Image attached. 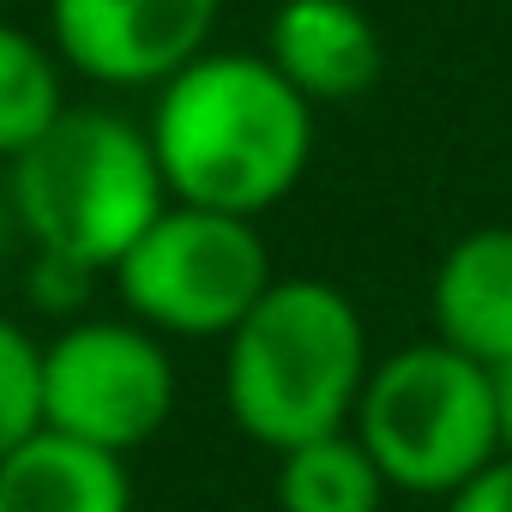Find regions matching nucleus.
<instances>
[{
    "instance_id": "nucleus-1",
    "label": "nucleus",
    "mask_w": 512,
    "mask_h": 512,
    "mask_svg": "<svg viewBox=\"0 0 512 512\" xmlns=\"http://www.w3.org/2000/svg\"><path fill=\"white\" fill-rule=\"evenodd\" d=\"M145 139L169 199L266 217L308 175L314 103L266 55L205 49L157 85Z\"/></svg>"
},
{
    "instance_id": "nucleus-2",
    "label": "nucleus",
    "mask_w": 512,
    "mask_h": 512,
    "mask_svg": "<svg viewBox=\"0 0 512 512\" xmlns=\"http://www.w3.org/2000/svg\"><path fill=\"white\" fill-rule=\"evenodd\" d=\"M368 368L362 308L332 278H272L223 338V404L247 440L284 452L350 428Z\"/></svg>"
},
{
    "instance_id": "nucleus-3",
    "label": "nucleus",
    "mask_w": 512,
    "mask_h": 512,
    "mask_svg": "<svg viewBox=\"0 0 512 512\" xmlns=\"http://www.w3.org/2000/svg\"><path fill=\"white\" fill-rule=\"evenodd\" d=\"M7 193L37 260L79 278H109L133 235L169 205L145 127L115 109L73 103L19 157H7Z\"/></svg>"
},
{
    "instance_id": "nucleus-4",
    "label": "nucleus",
    "mask_w": 512,
    "mask_h": 512,
    "mask_svg": "<svg viewBox=\"0 0 512 512\" xmlns=\"http://www.w3.org/2000/svg\"><path fill=\"white\" fill-rule=\"evenodd\" d=\"M350 428L386 470L392 494L446 500L500 452L494 368L440 338L404 344L368 368Z\"/></svg>"
},
{
    "instance_id": "nucleus-5",
    "label": "nucleus",
    "mask_w": 512,
    "mask_h": 512,
    "mask_svg": "<svg viewBox=\"0 0 512 512\" xmlns=\"http://www.w3.org/2000/svg\"><path fill=\"white\" fill-rule=\"evenodd\" d=\"M272 278L278 272L260 217L187 199H169L109 266L121 314H133L157 338H217V344L266 296Z\"/></svg>"
},
{
    "instance_id": "nucleus-6",
    "label": "nucleus",
    "mask_w": 512,
    "mask_h": 512,
    "mask_svg": "<svg viewBox=\"0 0 512 512\" xmlns=\"http://www.w3.org/2000/svg\"><path fill=\"white\" fill-rule=\"evenodd\" d=\"M175 356L169 344L121 320H73L43 338V428L91 440L133 458L175 416Z\"/></svg>"
},
{
    "instance_id": "nucleus-7",
    "label": "nucleus",
    "mask_w": 512,
    "mask_h": 512,
    "mask_svg": "<svg viewBox=\"0 0 512 512\" xmlns=\"http://www.w3.org/2000/svg\"><path fill=\"white\" fill-rule=\"evenodd\" d=\"M223 0H49V49L109 91H157L211 49Z\"/></svg>"
},
{
    "instance_id": "nucleus-8",
    "label": "nucleus",
    "mask_w": 512,
    "mask_h": 512,
    "mask_svg": "<svg viewBox=\"0 0 512 512\" xmlns=\"http://www.w3.org/2000/svg\"><path fill=\"white\" fill-rule=\"evenodd\" d=\"M314 109L356 103L386 73V37L362 0H278L260 49Z\"/></svg>"
},
{
    "instance_id": "nucleus-9",
    "label": "nucleus",
    "mask_w": 512,
    "mask_h": 512,
    "mask_svg": "<svg viewBox=\"0 0 512 512\" xmlns=\"http://www.w3.org/2000/svg\"><path fill=\"white\" fill-rule=\"evenodd\" d=\"M428 314L434 338L476 356L482 368L512 356V223H482L440 253Z\"/></svg>"
},
{
    "instance_id": "nucleus-10",
    "label": "nucleus",
    "mask_w": 512,
    "mask_h": 512,
    "mask_svg": "<svg viewBox=\"0 0 512 512\" xmlns=\"http://www.w3.org/2000/svg\"><path fill=\"white\" fill-rule=\"evenodd\" d=\"M0 512H133V470L121 452L37 428L0 458Z\"/></svg>"
},
{
    "instance_id": "nucleus-11",
    "label": "nucleus",
    "mask_w": 512,
    "mask_h": 512,
    "mask_svg": "<svg viewBox=\"0 0 512 512\" xmlns=\"http://www.w3.org/2000/svg\"><path fill=\"white\" fill-rule=\"evenodd\" d=\"M272 500L278 512H386V470L356 440V428H332L272 452Z\"/></svg>"
},
{
    "instance_id": "nucleus-12",
    "label": "nucleus",
    "mask_w": 512,
    "mask_h": 512,
    "mask_svg": "<svg viewBox=\"0 0 512 512\" xmlns=\"http://www.w3.org/2000/svg\"><path fill=\"white\" fill-rule=\"evenodd\" d=\"M61 109H67L61 55L37 31L0 19V157H19Z\"/></svg>"
},
{
    "instance_id": "nucleus-13",
    "label": "nucleus",
    "mask_w": 512,
    "mask_h": 512,
    "mask_svg": "<svg viewBox=\"0 0 512 512\" xmlns=\"http://www.w3.org/2000/svg\"><path fill=\"white\" fill-rule=\"evenodd\" d=\"M43 428V338L0 314V458Z\"/></svg>"
},
{
    "instance_id": "nucleus-14",
    "label": "nucleus",
    "mask_w": 512,
    "mask_h": 512,
    "mask_svg": "<svg viewBox=\"0 0 512 512\" xmlns=\"http://www.w3.org/2000/svg\"><path fill=\"white\" fill-rule=\"evenodd\" d=\"M446 512H512V452H494L476 476L446 494Z\"/></svg>"
},
{
    "instance_id": "nucleus-15",
    "label": "nucleus",
    "mask_w": 512,
    "mask_h": 512,
    "mask_svg": "<svg viewBox=\"0 0 512 512\" xmlns=\"http://www.w3.org/2000/svg\"><path fill=\"white\" fill-rule=\"evenodd\" d=\"M494 410H500V452H512V356L494 362Z\"/></svg>"
}]
</instances>
